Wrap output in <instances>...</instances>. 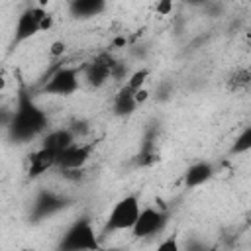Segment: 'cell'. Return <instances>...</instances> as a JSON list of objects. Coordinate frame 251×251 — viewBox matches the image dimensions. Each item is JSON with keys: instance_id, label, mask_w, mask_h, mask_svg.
Returning a JSON list of instances; mask_svg holds the SVG:
<instances>
[{"instance_id": "cell-21", "label": "cell", "mask_w": 251, "mask_h": 251, "mask_svg": "<svg viewBox=\"0 0 251 251\" xmlns=\"http://www.w3.org/2000/svg\"><path fill=\"white\" fill-rule=\"evenodd\" d=\"M135 98H137V104H141V102H145V100L149 98V92H147L145 88H141V90L135 94Z\"/></svg>"}, {"instance_id": "cell-13", "label": "cell", "mask_w": 251, "mask_h": 251, "mask_svg": "<svg viewBox=\"0 0 251 251\" xmlns=\"http://www.w3.org/2000/svg\"><path fill=\"white\" fill-rule=\"evenodd\" d=\"M214 176V167L212 163L208 161H198V163H192L186 173H184V184L188 188H198L202 184H206L210 178Z\"/></svg>"}, {"instance_id": "cell-23", "label": "cell", "mask_w": 251, "mask_h": 251, "mask_svg": "<svg viewBox=\"0 0 251 251\" xmlns=\"http://www.w3.org/2000/svg\"><path fill=\"white\" fill-rule=\"evenodd\" d=\"M188 4H192V6H200V4H206L208 0H186Z\"/></svg>"}, {"instance_id": "cell-10", "label": "cell", "mask_w": 251, "mask_h": 251, "mask_svg": "<svg viewBox=\"0 0 251 251\" xmlns=\"http://www.w3.org/2000/svg\"><path fill=\"white\" fill-rule=\"evenodd\" d=\"M57 167V153L39 147L35 153L29 155V167H27V176L29 178H37L43 173H47L49 169Z\"/></svg>"}, {"instance_id": "cell-15", "label": "cell", "mask_w": 251, "mask_h": 251, "mask_svg": "<svg viewBox=\"0 0 251 251\" xmlns=\"http://www.w3.org/2000/svg\"><path fill=\"white\" fill-rule=\"evenodd\" d=\"M226 86H227L229 92H235V94L249 92V90H251V69H245V67L235 69V71L227 76Z\"/></svg>"}, {"instance_id": "cell-16", "label": "cell", "mask_w": 251, "mask_h": 251, "mask_svg": "<svg viewBox=\"0 0 251 251\" xmlns=\"http://www.w3.org/2000/svg\"><path fill=\"white\" fill-rule=\"evenodd\" d=\"M159 149L155 147V143H151V139H147L145 143H143V147H141V153H139V157H137V163L141 165V167H153L155 163H159Z\"/></svg>"}, {"instance_id": "cell-12", "label": "cell", "mask_w": 251, "mask_h": 251, "mask_svg": "<svg viewBox=\"0 0 251 251\" xmlns=\"http://www.w3.org/2000/svg\"><path fill=\"white\" fill-rule=\"evenodd\" d=\"M135 90H131L127 84H124L116 96H114V102H112V110L116 116L120 118H126V116H131L137 108V98H135Z\"/></svg>"}, {"instance_id": "cell-11", "label": "cell", "mask_w": 251, "mask_h": 251, "mask_svg": "<svg viewBox=\"0 0 251 251\" xmlns=\"http://www.w3.org/2000/svg\"><path fill=\"white\" fill-rule=\"evenodd\" d=\"M75 141H76V135L73 133L71 127H59V129H51V131L43 137L41 147H45V149L57 153V157H59V153L65 151V149H67L69 145H73Z\"/></svg>"}, {"instance_id": "cell-4", "label": "cell", "mask_w": 251, "mask_h": 251, "mask_svg": "<svg viewBox=\"0 0 251 251\" xmlns=\"http://www.w3.org/2000/svg\"><path fill=\"white\" fill-rule=\"evenodd\" d=\"M61 249L65 251H78V249H98L100 247V241H98V235L94 231V226L88 218H78L63 235L61 243H59Z\"/></svg>"}, {"instance_id": "cell-3", "label": "cell", "mask_w": 251, "mask_h": 251, "mask_svg": "<svg viewBox=\"0 0 251 251\" xmlns=\"http://www.w3.org/2000/svg\"><path fill=\"white\" fill-rule=\"evenodd\" d=\"M139 212H141V206L135 194H127L120 198L106 218V231H124V229L131 231L139 218Z\"/></svg>"}, {"instance_id": "cell-14", "label": "cell", "mask_w": 251, "mask_h": 251, "mask_svg": "<svg viewBox=\"0 0 251 251\" xmlns=\"http://www.w3.org/2000/svg\"><path fill=\"white\" fill-rule=\"evenodd\" d=\"M108 6V0H71L69 2V12L75 18H94L102 14Z\"/></svg>"}, {"instance_id": "cell-7", "label": "cell", "mask_w": 251, "mask_h": 251, "mask_svg": "<svg viewBox=\"0 0 251 251\" xmlns=\"http://www.w3.org/2000/svg\"><path fill=\"white\" fill-rule=\"evenodd\" d=\"M118 59H114L110 53H100L96 55L86 67H84V78L90 86L100 88L112 78V71L116 67Z\"/></svg>"}, {"instance_id": "cell-2", "label": "cell", "mask_w": 251, "mask_h": 251, "mask_svg": "<svg viewBox=\"0 0 251 251\" xmlns=\"http://www.w3.org/2000/svg\"><path fill=\"white\" fill-rule=\"evenodd\" d=\"M51 25H53V16L43 6H29L18 16L14 29V43L20 45L31 39L33 35H37L39 31H47Z\"/></svg>"}, {"instance_id": "cell-24", "label": "cell", "mask_w": 251, "mask_h": 251, "mask_svg": "<svg viewBox=\"0 0 251 251\" xmlns=\"http://www.w3.org/2000/svg\"><path fill=\"white\" fill-rule=\"evenodd\" d=\"M47 2H49V0H39V6H43V8H45V4H47Z\"/></svg>"}, {"instance_id": "cell-6", "label": "cell", "mask_w": 251, "mask_h": 251, "mask_svg": "<svg viewBox=\"0 0 251 251\" xmlns=\"http://www.w3.org/2000/svg\"><path fill=\"white\" fill-rule=\"evenodd\" d=\"M92 149H94V143H78V141H75L73 145H69L65 151L59 153V157H57V169L61 173H67V171H82L84 165L90 161Z\"/></svg>"}, {"instance_id": "cell-17", "label": "cell", "mask_w": 251, "mask_h": 251, "mask_svg": "<svg viewBox=\"0 0 251 251\" xmlns=\"http://www.w3.org/2000/svg\"><path fill=\"white\" fill-rule=\"evenodd\" d=\"M247 151H251V126L243 127L231 145V153L239 155V153H247Z\"/></svg>"}, {"instance_id": "cell-9", "label": "cell", "mask_w": 251, "mask_h": 251, "mask_svg": "<svg viewBox=\"0 0 251 251\" xmlns=\"http://www.w3.org/2000/svg\"><path fill=\"white\" fill-rule=\"evenodd\" d=\"M67 206V198L53 192V190H41L37 194V198L33 200V208H31V220L33 222H41L45 218L55 216L57 212H61Z\"/></svg>"}, {"instance_id": "cell-18", "label": "cell", "mask_w": 251, "mask_h": 251, "mask_svg": "<svg viewBox=\"0 0 251 251\" xmlns=\"http://www.w3.org/2000/svg\"><path fill=\"white\" fill-rule=\"evenodd\" d=\"M149 78V69H137V71H133L129 76H127V80H126V84L131 88V90H135V92H139L141 88H143V84H145V80Z\"/></svg>"}, {"instance_id": "cell-5", "label": "cell", "mask_w": 251, "mask_h": 251, "mask_svg": "<svg viewBox=\"0 0 251 251\" xmlns=\"http://www.w3.org/2000/svg\"><path fill=\"white\" fill-rule=\"evenodd\" d=\"M78 90V73L71 67L57 69L41 86L43 94H55V96H71Z\"/></svg>"}, {"instance_id": "cell-1", "label": "cell", "mask_w": 251, "mask_h": 251, "mask_svg": "<svg viewBox=\"0 0 251 251\" xmlns=\"http://www.w3.org/2000/svg\"><path fill=\"white\" fill-rule=\"evenodd\" d=\"M47 126H49L47 114L33 102L31 94L22 88L18 92L16 108L8 122L10 139L16 143H27L37 135H41L47 129Z\"/></svg>"}, {"instance_id": "cell-22", "label": "cell", "mask_w": 251, "mask_h": 251, "mask_svg": "<svg viewBox=\"0 0 251 251\" xmlns=\"http://www.w3.org/2000/svg\"><path fill=\"white\" fill-rule=\"evenodd\" d=\"M61 51H65V43H55L53 45V53H61Z\"/></svg>"}, {"instance_id": "cell-19", "label": "cell", "mask_w": 251, "mask_h": 251, "mask_svg": "<svg viewBox=\"0 0 251 251\" xmlns=\"http://www.w3.org/2000/svg\"><path fill=\"white\" fill-rule=\"evenodd\" d=\"M173 2H175V0H157L155 12H157L159 16H169V14L173 12Z\"/></svg>"}, {"instance_id": "cell-20", "label": "cell", "mask_w": 251, "mask_h": 251, "mask_svg": "<svg viewBox=\"0 0 251 251\" xmlns=\"http://www.w3.org/2000/svg\"><path fill=\"white\" fill-rule=\"evenodd\" d=\"M159 251H176L178 249V243H176V237L175 235H171V237H167L163 243H159V247H157Z\"/></svg>"}, {"instance_id": "cell-8", "label": "cell", "mask_w": 251, "mask_h": 251, "mask_svg": "<svg viewBox=\"0 0 251 251\" xmlns=\"http://www.w3.org/2000/svg\"><path fill=\"white\" fill-rule=\"evenodd\" d=\"M167 226V214L163 210H157V208H143L139 212V218L131 229L133 237L141 239V237H151V235H157L163 231V227Z\"/></svg>"}]
</instances>
